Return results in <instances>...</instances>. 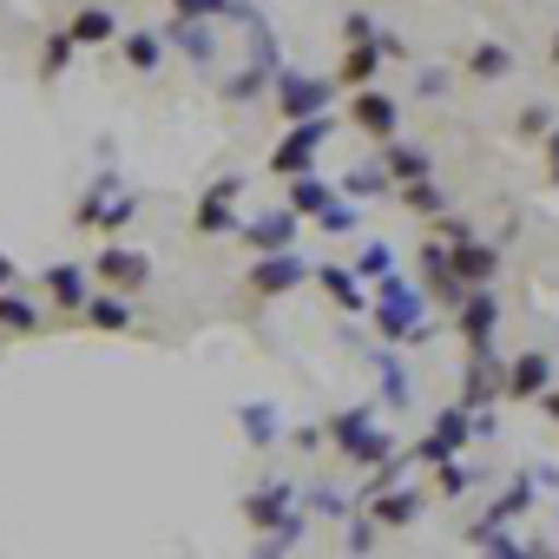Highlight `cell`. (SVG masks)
Here are the masks:
<instances>
[{
	"label": "cell",
	"mask_w": 559,
	"mask_h": 559,
	"mask_svg": "<svg viewBox=\"0 0 559 559\" xmlns=\"http://www.w3.org/2000/svg\"><path fill=\"white\" fill-rule=\"evenodd\" d=\"M376 323H382V336L389 343H408V336H421V290H408L402 276L389 270L382 276V297H376V310H369Z\"/></svg>",
	"instance_id": "1"
},
{
	"label": "cell",
	"mask_w": 559,
	"mask_h": 559,
	"mask_svg": "<svg viewBox=\"0 0 559 559\" xmlns=\"http://www.w3.org/2000/svg\"><path fill=\"white\" fill-rule=\"evenodd\" d=\"M330 441H336L349 461H362V467H369V461H389V448H395V441H389V428H376V415H369V408H343V415L330 421Z\"/></svg>",
	"instance_id": "2"
},
{
	"label": "cell",
	"mask_w": 559,
	"mask_h": 559,
	"mask_svg": "<svg viewBox=\"0 0 559 559\" xmlns=\"http://www.w3.org/2000/svg\"><path fill=\"white\" fill-rule=\"evenodd\" d=\"M297 284H310V263H304V257H290V250L257 257V263H250V276H243V290H250V297H284V290H297Z\"/></svg>",
	"instance_id": "3"
},
{
	"label": "cell",
	"mask_w": 559,
	"mask_h": 559,
	"mask_svg": "<svg viewBox=\"0 0 559 559\" xmlns=\"http://www.w3.org/2000/svg\"><path fill=\"white\" fill-rule=\"evenodd\" d=\"M330 139V119L317 112V119H290V139L276 145V158H270V171H284V178H297V171H317V145Z\"/></svg>",
	"instance_id": "4"
},
{
	"label": "cell",
	"mask_w": 559,
	"mask_h": 559,
	"mask_svg": "<svg viewBox=\"0 0 559 559\" xmlns=\"http://www.w3.org/2000/svg\"><path fill=\"white\" fill-rule=\"evenodd\" d=\"M330 93H336V80L284 73V80H276V112H284V119H317V112L330 106Z\"/></svg>",
	"instance_id": "5"
},
{
	"label": "cell",
	"mask_w": 559,
	"mask_h": 559,
	"mask_svg": "<svg viewBox=\"0 0 559 559\" xmlns=\"http://www.w3.org/2000/svg\"><path fill=\"white\" fill-rule=\"evenodd\" d=\"M237 191H243V178H217L204 198H198V237H224V230H237L243 217H237Z\"/></svg>",
	"instance_id": "6"
},
{
	"label": "cell",
	"mask_w": 559,
	"mask_h": 559,
	"mask_svg": "<svg viewBox=\"0 0 559 559\" xmlns=\"http://www.w3.org/2000/svg\"><path fill=\"white\" fill-rule=\"evenodd\" d=\"M349 119H356V132H369V139H395V126H402V99H389V93H376V86H356Z\"/></svg>",
	"instance_id": "7"
},
{
	"label": "cell",
	"mask_w": 559,
	"mask_h": 559,
	"mask_svg": "<svg viewBox=\"0 0 559 559\" xmlns=\"http://www.w3.org/2000/svg\"><path fill=\"white\" fill-rule=\"evenodd\" d=\"M454 323H461V336H467V349H474V356H487V343H493V323H500V304L487 297V284H474V290L461 297V310H454Z\"/></svg>",
	"instance_id": "8"
},
{
	"label": "cell",
	"mask_w": 559,
	"mask_h": 559,
	"mask_svg": "<svg viewBox=\"0 0 559 559\" xmlns=\"http://www.w3.org/2000/svg\"><path fill=\"white\" fill-rule=\"evenodd\" d=\"M132 217H139V204H132V198H112L106 185H93V191L80 198V211H73L80 230H119V224H132Z\"/></svg>",
	"instance_id": "9"
},
{
	"label": "cell",
	"mask_w": 559,
	"mask_h": 559,
	"mask_svg": "<svg viewBox=\"0 0 559 559\" xmlns=\"http://www.w3.org/2000/svg\"><path fill=\"white\" fill-rule=\"evenodd\" d=\"M93 276H99V284H112V290H139L145 276H152V263H145V250L112 243V250H99V257H93Z\"/></svg>",
	"instance_id": "10"
},
{
	"label": "cell",
	"mask_w": 559,
	"mask_h": 559,
	"mask_svg": "<svg viewBox=\"0 0 559 559\" xmlns=\"http://www.w3.org/2000/svg\"><path fill=\"white\" fill-rule=\"evenodd\" d=\"M467 435H474V408H467V402H461V408H441V415H435V435L421 441V461H435V467H441Z\"/></svg>",
	"instance_id": "11"
},
{
	"label": "cell",
	"mask_w": 559,
	"mask_h": 559,
	"mask_svg": "<svg viewBox=\"0 0 559 559\" xmlns=\"http://www.w3.org/2000/svg\"><path fill=\"white\" fill-rule=\"evenodd\" d=\"M500 389H507V402H533V395L552 389V362H546V356H520V362L500 376Z\"/></svg>",
	"instance_id": "12"
},
{
	"label": "cell",
	"mask_w": 559,
	"mask_h": 559,
	"mask_svg": "<svg viewBox=\"0 0 559 559\" xmlns=\"http://www.w3.org/2000/svg\"><path fill=\"white\" fill-rule=\"evenodd\" d=\"M290 230H297V211H270V217H243V224H237V237H243L250 250H284Z\"/></svg>",
	"instance_id": "13"
},
{
	"label": "cell",
	"mask_w": 559,
	"mask_h": 559,
	"mask_svg": "<svg viewBox=\"0 0 559 559\" xmlns=\"http://www.w3.org/2000/svg\"><path fill=\"white\" fill-rule=\"evenodd\" d=\"M47 297H53L60 310H73V317H86V304H93L86 270H80V263H53V270H47Z\"/></svg>",
	"instance_id": "14"
},
{
	"label": "cell",
	"mask_w": 559,
	"mask_h": 559,
	"mask_svg": "<svg viewBox=\"0 0 559 559\" xmlns=\"http://www.w3.org/2000/svg\"><path fill=\"white\" fill-rule=\"evenodd\" d=\"M317 284H323V290L336 297V310H349V317H369V310H376V304L362 297V284H356V270H343V263H323Z\"/></svg>",
	"instance_id": "15"
},
{
	"label": "cell",
	"mask_w": 559,
	"mask_h": 559,
	"mask_svg": "<svg viewBox=\"0 0 559 559\" xmlns=\"http://www.w3.org/2000/svg\"><path fill=\"white\" fill-rule=\"evenodd\" d=\"M454 270H461V284L474 290V284H493V276H500V257L467 237V243H454Z\"/></svg>",
	"instance_id": "16"
},
{
	"label": "cell",
	"mask_w": 559,
	"mask_h": 559,
	"mask_svg": "<svg viewBox=\"0 0 559 559\" xmlns=\"http://www.w3.org/2000/svg\"><path fill=\"white\" fill-rule=\"evenodd\" d=\"M382 60H389V53H382V40H349V60H343V73H336V80H343V86H369Z\"/></svg>",
	"instance_id": "17"
},
{
	"label": "cell",
	"mask_w": 559,
	"mask_h": 559,
	"mask_svg": "<svg viewBox=\"0 0 559 559\" xmlns=\"http://www.w3.org/2000/svg\"><path fill=\"white\" fill-rule=\"evenodd\" d=\"M330 204H336V191H330L317 171H297V178H290V211H297V217H317V211H330Z\"/></svg>",
	"instance_id": "18"
},
{
	"label": "cell",
	"mask_w": 559,
	"mask_h": 559,
	"mask_svg": "<svg viewBox=\"0 0 559 559\" xmlns=\"http://www.w3.org/2000/svg\"><path fill=\"white\" fill-rule=\"evenodd\" d=\"M382 171H389L395 185H415V178H428V152H421V145H389V152H382Z\"/></svg>",
	"instance_id": "19"
},
{
	"label": "cell",
	"mask_w": 559,
	"mask_h": 559,
	"mask_svg": "<svg viewBox=\"0 0 559 559\" xmlns=\"http://www.w3.org/2000/svg\"><path fill=\"white\" fill-rule=\"evenodd\" d=\"M112 34H119L112 8H80V14H73V40H80V47H99V40H112Z\"/></svg>",
	"instance_id": "20"
},
{
	"label": "cell",
	"mask_w": 559,
	"mask_h": 559,
	"mask_svg": "<svg viewBox=\"0 0 559 559\" xmlns=\"http://www.w3.org/2000/svg\"><path fill=\"white\" fill-rule=\"evenodd\" d=\"M86 323L119 336V330H132V304H126V297H93V304H86Z\"/></svg>",
	"instance_id": "21"
},
{
	"label": "cell",
	"mask_w": 559,
	"mask_h": 559,
	"mask_svg": "<svg viewBox=\"0 0 559 559\" xmlns=\"http://www.w3.org/2000/svg\"><path fill=\"white\" fill-rule=\"evenodd\" d=\"M415 513H421V493H376V520L382 526H415Z\"/></svg>",
	"instance_id": "22"
},
{
	"label": "cell",
	"mask_w": 559,
	"mask_h": 559,
	"mask_svg": "<svg viewBox=\"0 0 559 559\" xmlns=\"http://www.w3.org/2000/svg\"><path fill=\"white\" fill-rule=\"evenodd\" d=\"M467 73H474V80H507V73H513V53H507V47H474V53H467Z\"/></svg>",
	"instance_id": "23"
},
{
	"label": "cell",
	"mask_w": 559,
	"mask_h": 559,
	"mask_svg": "<svg viewBox=\"0 0 559 559\" xmlns=\"http://www.w3.org/2000/svg\"><path fill=\"white\" fill-rule=\"evenodd\" d=\"M73 53H80L73 27H67V34H53V40H47V60H40V80H60V73L73 67Z\"/></svg>",
	"instance_id": "24"
},
{
	"label": "cell",
	"mask_w": 559,
	"mask_h": 559,
	"mask_svg": "<svg viewBox=\"0 0 559 559\" xmlns=\"http://www.w3.org/2000/svg\"><path fill=\"white\" fill-rule=\"evenodd\" d=\"M119 53H126V67H145V73H152L165 47H158V34H126V40H119Z\"/></svg>",
	"instance_id": "25"
},
{
	"label": "cell",
	"mask_w": 559,
	"mask_h": 559,
	"mask_svg": "<svg viewBox=\"0 0 559 559\" xmlns=\"http://www.w3.org/2000/svg\"><path fill=\"white\" fill-rule=\"evenodd\" d=\"M402 204H408L415 217H441V191H435L428 178H415V185H402Z\"/></svg>",
	"instance_id": "26"
},
{
	"label": "cell",
	"mask_w": 559,
	"mask_h": 559,
	"mask_svg": "<svg viewBox=\"0 0 559 559\" xmlns=\"http://www.w3.org/2000/svg\"><path fill=\"white\" fill-rule=\"evenodd\" d=\"M0 323H8V330H40V310L27 297H0Z\"/></svg>",
	"instance_id": "27"
},
{
	"label": "cell",
	"mask_w": 559,
	"mask_h": 559,
	"mask_svg": "<svg viewBox=\"0 0 559 559\" xmlns=\"http://www.w3.org/2000/svg\"><path fill=\"white\" fill-rule=\"evenodd\" d=\"M435 487H441V493H467V487H474V467H461V461L448 454V461H441V474H435Z\"/></svg>",
	"instance_id": "28"
},
{
	"label": "cell",
	"mask_w": 559,
	"mask_h": 559,
	"mask_svg": "<svg viewBox=\"0 0 559 559\" xmlns=\"http://www.w3.org/2000/svg\"><path fill=\"white\" fill-rule=\"evenodd\" d=\"M356 217H362V211H349V204H330V211H317V224H323L330 237H349V230H356Z\"/></svg>",
	"instance_id": "29"
},
{
	"label": "cell",
	"mask_w": 559,
	"mask_h": 559,
	"mask_svg": "<svg viewBox=\"0 0 559 559\" xmlns=\"http://www.w3.org/2000/svg\"><path fill=\"white\" fill-rule=\"evenodd\" d=\"M356 270H362V276H376V284H382V276H389V270H395V257H389V243H369V250H362V263H356Z\"/></svg>",
	"instance_id": "30"
},
{
	"label": "cell",
	"mask_w": 559,
	"mask_h": 559,
	"mask_svg": "<svg viewBox=\"0 0 559 559\" xmlns=\"http://www.w3.org/2000/svg\"><path fill=\"white\" fill-rule=\"evenodd\" d=\"M178 47H185L191 60H211V34H204V27H191V21H178Z\"/></svg>",
	"instance_id": "31"
},
{
	"label": "cell",
	"mask_w": 559,
	"mask_h": 559,
	"mask_svg": "<svg viewBox=\"0 0 559 559\" xmlns=\"http://www.w3.org/2000/svg\"><path fill=\"white\" fill-rule=\"evenodd\" d=\"M237 421H243V435H250V441H257V448H263V441H270V435H276V428H270V421H276V415H270V408H243V415H237Z\"/></svg>",
	"instance_id": "32"
},
{
	"label": "cell",
	"mask_w": 559,
	"mask_h": 559,
	"mask_svg": "<svg viewBox=\"0 0 559 559\" xmlns=\"http://www.w3.org/2000/svg\"><path fill=\"white\" fill-rule=\"evenodd\" d=\"M520 132H526V139L552 132V112H546V106H526V112H520Z\"/></svg>",
	"instance_id": "33"
},
{
	"label": "cell",
	"mask_w": 559,
	"mask_h": 559,
	"mask_svg": "<svg viewBox=\"0 0 559 559\" xmlns=\"http://www.w3.org/2000/svg\"><path fill=\"white\" fill-rule=\"evenodd\" d=\"M178 21H198V14H224V0H171Z\"/></svg>",
	"instance_id": "34"
},
{
	"label": "cell",
	"mask_w": 559,
	"mask_h": 559,
	"mask_svg": "<svg viewBox=\"0 0 559 559\" xmlns=\"http://www.w3.org/2000/svg\"><path fill=\"white\" fill-rule=\"evenodd\" d=\"M343 546H349V552H369V546H376V533H369V520H349V533H343Z\"/></svg>",
	"instance_id": "35"
},
{
	"label": "cell",
	"mask_w": 559,
	"mask_h": 559,
	"mask_svg": "<svg viewBox=\"0 0 559 559\" xmlns=\"http://www.w3.org/2000/svg\"><path fill=\"white\" fill-rule=\"evenodd\" d=\"M546 178H552V185H559V126H552V132H546Z\"/></svg>",
	"instance_id": "36"
},
{
	"label": "cell",
	"mask_w": 559,
	"mask_h": 559,
	"mask_svg": "<svg viewBox=\"0 0 559 559\" xmlns=\"http://www.w3.org/2000/svg\"><path fill=\"white\" fill-rule=\"evenodd\" d=\"M539 402H546V415H552V421H559V389H546V395H539Z\"/></svg>",
	"instance_id": "37"
},
{
	"label": "cell",
	"mask_w": 559,
	"mask_h": 559,
	"mask_svg": "<svg viewBox=\"0 0 559 559\" xmlns=\"http://www.w3.org/2000/svg\"><path fill=\"white\" fill-rule=\"evenodd\" d=\"M8 276H14V263H8V257H0V284H8Z\"/></svg>",
	"instance_id": "38"
},
{
	"label": "cell",
	"mask_w": 559,
	"mask_h": 559,
	"mask_svg": "<svg viewBox=\"0 0 559 559\" xmlns=\"http://www.w3.org/2000/svg\"><path fill=\"white\" fill-rule=\"evenodd\" d=\"M552 67H559V34H552Z\"/></svg>",
	"instance_id": "39"
}]
</instances>
